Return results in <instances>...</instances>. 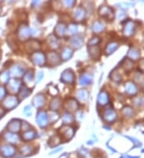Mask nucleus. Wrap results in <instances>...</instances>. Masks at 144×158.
Returning <instances> with one entry per match:
<instances>
[{
  "mask_svg": "<svg viewBox=\"0 0 144 158\" xmlns=\"http://www.w3.org/2000/svg\"><path fill=\"white\" fill-rule=\"evenodd\" d=\"M134 28H135L134 22L133 21H128L126 22V24L124 25L123 29V34L126 37L131 36L134 32Z\"/></svg>",
  "mask_w": 144,
  "mask_h": 158,
  "instance_id": "nucleus-11",
  "label": "nucleus"
},
{
  "mask_svg": "<svg viewBox=\"0 0 144 158\" xmlns=\"http://www.w3.org/2000/svg\"><path fill=\"white\" fill-rule=\"evenodd\" d=\"M59 133L63 135V137L66 140H71L74 137L75 134V130L73 127L69 126H64L59 130Z\"/></svg>",
  "mask_w": 144,
  "mask_h": 158,
  "instance_id": "nucleus-9",
  "label": "nucleus"
},
{
  "mask_svg": "<svg viewBox=\"0 0 144 158\" xmlns=\"http://www.w3.org/2000/svg\"><path fill=\"white\" fill-rule=\"evenodd\" d=\"M99 13L102 17L107 18L108 20H112L115 17V14H114V10H112L110 6L103 5L99 10Z\"/></svg>",
  "mask_w": 144,
  "mask_h": 158,
  "instance_id": "nucleus-3",
  "label": "nucleus"
},
{
  "mask_svg": "<svg viewBox=\"0 0 144 158\" xmlns=\"http://www.w3.org/2000/svg\"><path fill=\"white\" fill-rule=\"evenodd\" d=\"M109 99V94H108L107 92L104 91V90L100 92L99 93V95H98V103L100 105H105L107 104H108Z\"/></svg>",
  "mask_w": 144,
  "mask_h": 158,
  "instance_id": "nucleus-16",
  "label": "nucleus"
},
{
  "mask_svg": "<svg viewBox=\"0 0 144 158\" xmlns=\"http://www.w3.org/2000/svg\"><path fill=\"white\" fill-rule=\"evenodd\" d=\"M88 53L90 56L93 59H97L100 56V49L98 46H94V47H88Z\"/></svg>",
  "mask_w": 144,
  "mask_h": 158,
  "instance_id": "nucleus-26",
  "label": "nucleus"
},
{
  "mask_svg": "<svg viewBox=\"0 0 144 158\" xmlns=\"http://www.w3.org/2000/svg\"><path fill=\"white\" fill-rule=\"evenodd\" d=\"M88 92L86 89H79V91L76 93V97L79 101H86L88 98Z\"/></svg>",
  "mask_w": 144,
  "mask_h": 158,
  "instance_id": "nucleus-33",
  "label": "nucleus"
},
{
  "mask_svg": "<svg viewBox=\"0 0 144 158\" xmlns=\"http://www.w3.org/2000/svg\"><path fill=\"white\" fill-rule=\"evenodd\" d=\"M133 103L136 106H142L144 104V99L142 97H135L133 99Z\"/></svg>",
  "mask_w": 144,
  "mask_h": 158,
  "instance_id": "nucleus-47",
  "label": "nucleus"
},
{
  "mask_svg": "<svg viewBox=\"0 0 144 158\" xmlns=\"http://www.w3.org/2000/svg\"><path fill=\"white\" fill-rule=\"evenodd\" d=\"M138 69L142 72H144V58L141 59L138 63Z\"/></svg>",
  "mask_w": 144,
  "mask_h": 158,
  "instance_id": "nucleus-54",
  "label": "nucleus"
},
{
  "mask_svg": "<svg viewBox=\"0 0 144 158\" xmlns=\"http://www.w3.org/2000/svg\"><path fill=\"white\" fill-rule=\"evenodd\" d=\"M127 56L130 60H137L140 57V51L137 47H131L128 51Z\"/></svg>",
  "mask_w": 144,
  "mask_h": 158,
  "instance_id": "nucleus-25",
  "label": "nucleus"
},
{
  "mask_svg": "<svg viewBox=\"0 0 144 158\" xmlns=\"http://www.w3.org/2000/svg\"><path fill=\"white\" fill-rule=\"evenodd\" d=\"M41 47V44L39 41L36 40H31L28 41L26 43V50L30 53L37 52L38 50H39Z\"/></svg>",
  "mask_w": 144,
  "mask_h": 158,
  "instance_id": "nucleus-12",
  "label": "nucleus"
},
{
  "mask_svg": "<svg viewBox=\"0 0 144 158\" xmlns=\"http://www.w3.org/2000/svg\"><path fill=\"white\" fill-rule=\"evenodd\" d=\"M62 3L66 8H71L75 4V1H74V0H65Z\"/></svg>",
  "mask_w": 144,
  "mask_h": 158,
  "instance_id": "nucleus-48",
  "label": "nucleus"
},
{
  "mask_svg": "<svg viewBox=\"0 0 144 158\" xmlns=\"http://www.w3.org/2000/svg\"><path fill=\"white\" fill-rule=\"evenodd\" d=\"M134 80H135L138 83H139V85L142 86L144 89V77L142 74H140L139 73H136L134 74Z\"/></svg>",
  "mask_w": 144,
  "mask_h": 158,
  "instance_id": "nucleus-42",
  "label": "nucleus"
},
{
  "mask_svg": "<svg viewBox=\"0 0 144 158\" xmlns=\"http://www.w3.org/2000/svg\"><path fill=\"white\" fill-rule=\"evenodd\" d=\"M33 148L31 147V145H25L22 146L21 147V152H22V154H23V155H28V154H30L31 152V151H32Z\"/></svg>",
  "mask_w": 144,
  "mask_h": 158,
  "instance_id": "nucleus-44",
  "label": "nucleus"
},
{
  "mask_svg": "<svg viewBox=\"0 0 144 158\" xmlns=\"http://www.w3.org/2000/svg\"><path fill=\"white\" fill-rule=\"evenodd\" d=\"M31 35V29L26 24H21L18 26V31H17V35L19 40L21 41H26L30 38Z\"/></svg>",
  "mask_w": 144,
  "mask_h": 158,
  "instance_id": "nucleus-1",
  "label": "nucleus"
},
{
  "mask_svg": "<svg viewBox=\"0 0 144 158\" xmlns=\"http://www.w3.org/2000/svg\"><path fill=\"white\" fill-rule=\"evenodd\" d=\"M3 114H4V110H2V109H0V118H2Z\"/></svg>",
  "mask_w": 144,
  "mask_h": 158,
  "instance_id": "nucleus-60",
  "label": "nucleus"
},
{
  "mask_svg": "<svg viewBox=\"0 0 144 158\" xmlns=\"http://www.w3.org/2000/svg\"><path fill=\"white\" fill-rule=\"evenodd\" d=\"M86 17V10L83 7H78L74 11V18L78 22L83 21Z\"/></svg>",
  "mask_w": 144,
  "mask_h": 158,
  "instance_id": "nucleus-18",
  "label": "nucleus"
},
{
  "mask_svg": "<svg viewBox=\"0 0 144 158\" xmlns=\"http://www.w3.org/2000/svg\"><path fill=\"white\" fill-rule=\"evenodd\" d=\"M122 66L124 69L126 70L130 71L131 70L132 68L134 67V62H133L132 60H130V59L126 58V59H124L123 62Z\"/></svg>",
  "mask_w": 144,
  "mask_h": 158,
  "instance_id": "nucleus-36",
  "label": "nucleus"
},
{
  "mask_svg": "<svg viewBox=\"0 0 144 158\" xmlns=\"http://www.w3.org/2000/svg\"><path fill=\"white\" fill-rule=\"evenodd\" d=\"M79 31V27H78V25L75 24V23H71L68 26V33L71 34V35H74V34H76Z\"/></svg>",
  "mask_w": 144,
  "mask_h": 158,
  "instance_id": "nucleus-45",
  "label": "nucleus"
},
{
  "mask_svg": "<svg viewBox=\"0 0 144 158\" xmlns=\"http://www.w3.org/2000/svg\"><path fill=\"white\" fill-rule=\"evenodd\" d=\"M76 118H77L79 121H81V120L83 119V113L80 111L78 112L77 114H76Z\"/></svg>",
  "mask_w": 144,
  "mask_h": 158,
  "instance_id": "nucleus-56",
  "label": "nucleus"
},
{
  "mask_svg": "<svg viewBox=\"0 0 144 158\" xmlns=\"http://www.w3.org/2000/svg\"><path fill=\"white\" fill-rule=\"evenodd\" d=\"M21 86V81L19 79L14 78L11 81H10L8 84V89L11 93H18Z\"/></svg>",
  "mask_w": 144,
  "mask_h": 158,
  "instance_id": "nucleus-13",
  "label": "nucleus"
},
{
  "mask_svg": "<svg viewBox=\"0 0 144 158\" xmlns=\"http://www.w3.org/2000/svg\"><path fill=\"white\" fill-rule=\"evenodd\" d=\"M36 122L40 127H46L48 124V116L43 110L38 112L36 115Z\"/></svg>",
  "mask_w": 144,
  "mask_h": 158,
  "instance_id": "nucleus-7",
  "label": "nucleus"
},
{
  "mask_svg": "<svg viewBox=\"0 0 144 158\" xmlns=\"http://www.w3.org/2000/svg\"><path fill=\"white\" fill-rule=\"evenodd\" d=\"M43 76H44V73H43V72H42V71L39 72V73H38V78H37V80H36L37 82H39V81H40L41 80L43 79Z\"/></svg>",
  "mask_w": 144,
  "mask_h": 158,
  "instance_id": "nucleus-55",
  "label": "nucleus"
},
{
  "mask_svg": "<svg viewBox=\"0 0 144 158\" xmlns=\"http://www.w3.org/2000/svg\"><path fill=\"white\" fill-rule=\"evenodd\" d=\"M18 104V100L14 96H10L7 97L2 102V106L6 110H12Z\"/></svg>",
  "mask_w": 144,
  "mask_h": 158,
  "instance_id": "nucleus-5",
  "label": "nucleus"
},
{
  "mask_svg": "<svg viewBox=\"0 0 144 158\" xmlns=\"http://www.w3.org/2000/svg\"><path fill=\"white\" fill-rule=\"evenodd\" d=\"M79 153L81 154L82 156H84V157H85V156H88V150L87 149H85V148H82L81 149L79 150Z\"/></svg>",
  "mask_w": 144,
  "mask_h": 158,
  "instance_id": "nucleus-51",
  "label": "nucleus"
},
{
  "mask_svg": "<svg viewBox=\"0 0 144 158\" xmlns=\"http://www.w3.org/2000/svg\"><path fill=\"white\" fill-rule=\"evenodd\" d=\"M120 158H139V157H138V156H128V155H126V154H124V155H123Z\"/></svg>",
  "mask_w": 144,
  "mask_h": 158,
  "instance_id": "nucleus-57",
  "label": "nucleus"
},
{
  "mask_svg": "<svg viewBox=\"0 0 144 158\" xmlns=\"http://www.w3.org/2000/svg\"><path fill=\"white\" fill-rule=\"evenodd\" d=\"M30 128H31V126H30L27 122H22V129H23L25 131H28V130H30Z\"/></svg>",
  "mask_w": 144,
  "mask_h": 158,
  "instance_id": "nucleus-53",
  "label": "nucleus"
},
{
  "mask_svg": "<svg viewBox=\"0 0 144 158\" xmlns=\"http://www.w3.org/2000/svg\"><path fill=\"white\" fill-rule=\"evenodd\" d=\"M61 150H62V148H61V147H60V148H58V149H55V150H54V151H52V152H51L50 154H51V155H53V154L56 153V152H59V151H61Z\"/></svg>",
  "mask_w": 144,
  "mask_h": 158,
  "instance_id": "nucleus-58",
  "label": "nucleus"
},
{
  "mask_svg": "<svg viewBox=\"0 0 144 158\" xmlns=\"http://www.w3.org/2000/svg\"><path fill=\"white\" fill-rule=\"evenodd\" d=\"M47 43L49 47L52 49H57L59 47V41L55 35H49L47 38Z\"/></svg>",
  "mask_w": 144,
  "mask_h": 158,
  "instance_id": "nucleus-22",
  "label": "nucleus"
},
{
  "mask_svg": "<svg viewBox=\"0 0 144 158\" xmlns=\"http://www.w3.org/2000/svg\"><path fill=\"white\" fill-rule=\"evenodd\" d=\"M31 61L36 66H43L46 62V57L43 53L35 52L31 55Z\"/></svg>",
  "mask_w": 144,
  "mask_h": 158,
  "instance_id": "nucleus-6",
  "label": "nucleus"
},
{
  "mask_svg": "<svg viewBox=\"0 0 144 158\" xmlns=\"http://www.w3.org/2000/svg\"><path fill=\"white\" fill-rule=\"evenodd\" d=\"M8 130L11 133H17L21 129V122L19 120L14 119L12 121H10V123L7 126Z\"/></svg>",
  "mask_w": 144,
  "mask_h": 158,
  "instance_id": "nucleus-17",
  "label": "nucleus"
},
{
  "mask_svg": "<svg viewBox=\"0 0 144 158\" xmlns=\"http://www.w3.org/2000/svg\"><path fill=\"white\" fill-rule=\"evenodd\" d=\"M61 80L64 83H73L75 81V73L71 70H66L63 71V73H62Z\"/></svg>",
  "mask_w": 144,
  "mask_h": 158,
  "instance_id": "nucleus-10",
  "label": "nucleus"
},
{
  "mask_svg": "<svg viewBox=\"0 0 144 158\" xmlns=\"http://www.w3.org/2000/svg\"><path fill=\"white\" fill-rule=\"evenodd\" d=\"M110 77H111L112 81H115V82H119L122 80V76L119 73V71H117L116 70L112 71L111 73L110 74Z\"/></svg>",
  "mask_w": 144,
  "mask_h": 158,
  "instance_id": "nucleus-37",
  "label": "nucleus"
},
{
  "mask_svg": "<svg viewBox=\"0 0 144 158\" xmlns=\"http://www.w3.org/2000/svg\"><path fill=\"white\" fill-rule=\"evenodd\" d=\"M5 94H6V89L2 86H0V100L3 98Z\"/></svg>",
  "mask_w": 144,
  "mask_h": 158,
  "instance_id": "nucleus-52",
  "label": "nucleus"
},
{
  "mask_svg": "<svg viewBox=\"0 0 144 158\" xmlns=\"http://www.w3.org/2000/svg\"><path fill=\"white\" fill-rule=\"evenodd\" d=\"M23 114H24L26 116H27V117L31 115L32 112H31V105H26V107H24V109H23Z\"/></svg>",
  "mask_w": 144,
  "mask_h": 158,
  "instance_id": "nucleus-49",
  "label": "nucleus"
},
{
  "mask_svg": "<svg viewBox=\"0 0 144 158\" xmlns=\"http://www.w3.org/2000/svg\"><path fill=\"white\" fill-rule=\"evenodd\" d=\"M61 143V139L59 137V136H53L51 137L50 139H49V142H48V145L51 148H54L55 146H57L58 145H59Z\"/></svg>",
  "mask_w": 144,
  "mask_h": 158,
  "instance_id": "nucleus-35",
  "label": "nucleus"
},
{
  "mask_svg": "<svg viewBox=\"0 0 144 158\" xmlns=\"http://www.w3.org/2000/svg\"><path fill=\"white\" fill-rule=\"evenodd\" d=\"M26 66L20 64H15L10 68V76L12 77H19L24 74Z\"/></svg>",
  "mask_w": 144,
  "mask_h": 158,
  "instance_id": "nucleus-2",
  "label": "nucleus"
},
{
  "mask_svg": "<svg viewBox=\"0 0 144 158\" xmlns=\"http://www.w3.org/2000/svg\"><path fill=\"white\" fill-rule=\"evenodd\" d=\"M0 12H1V7H0Z\"/></svg>",
  "mask_w": 144,
  "mask_h": 158,
  "instance_id": "nucleus-61",
  "label": "nucleus"
},
{
  "mask_svg": "<svg viewBox=\"0 0 144 158\" xmlns=\"http://www.w3.org/2000/svg\"><path fill=\"white\" fill-rule=\"evenodd\" d=\"M125 89H126V93L128 95L133 96L135 95L136 93H138V88L136 86L135 84L133 81H127L125 84Z\"/></svg>",
  "mask_w": 144,
  "mask_h": 158,
  "instance_id": "nucleus-15",
  "label": "nucleus"
},
{
  "mask_svg": "<svg viewBox=\"0 0 144 158\" xmlns=\"http://www.w3.org/2000/svg\"><path fill=\"white\" fill-rule=\"evenodd\" d=\"M33 78H34V72L32 70L27 71L24 74V77H23V80H24L25 83L26 84L31 82Z\"/></svg>",
  "mask_w": 144,
  "mask_h": 158,
  "instance_id": "nucleus-39",
  "label": "nucleus"
},
{
  "mask_svg": "<svg viewBox=\"0 0 144 158\" xmlns=\"http://www.w3.org/2000/svg\"><path fill=\"white\" fill-rule=\"evenodd\" d=\"M122 114L124 117L130 118L134 115V112L130 106H125L122 109Z\"/></svg>",
  "mask_w": 144,
  "mask_h": 158,
  "instance_id": "nucleus-34",
  "label": "nucleus"
},
{
  "mask_svg": "<svg viewBox=\"0 0 144 158\" xmlns=\"http://www.w3.org/2000/svg\"><path fill=\"white\" fill-rule=\"evenodd\" d=\"M9 73L7 71H3L0 73V83L6 84L9 80Z\"/></svg>",
  "mask_w": 144,
  "mask_h": 158,
  "instance_id": "nucleus-40",
  "label": "nucleus"
},
{
  "mask_svg": "<svg viewBox=\"0 0 144 158\" xmlns=\"http://www.w3.org/2000/svg\"><path fill=\"white\" fill-rule=\"evenodd\" d=\"M40 3V1H33L32 2V5H36V6H39Z\"/></svg>",
  "mask_w": 144,
  "mask_h": 158,
  "instance_id": "nucleus-59",
  "label": "nucleus"
},
{
  "mask_svg": "<svg viewBox=\"0 0 144 158\" xmlns=\"http://www.w3.org/2000/svg\"><path fill=\"white\" fill-rule=\"evenodd\" d=\"M119 45L118 43H116V42L109 43L107 45V47H106V54L107 55H111V54H113V53L119 48Z\"/></svg>",
  "mask_w": 144,
  "mask_h": 158,
  "instance_id": "nucleus-27",
  "label": "nucleus"
},
{
  "mask_svg": "<svg viewBox=\"0 0 144 158\" xmlns=\"http://www.w3.org/2000/svg\"><path fill=\"white\" fill-rule=\"evenodd\" d=\"M47 59H48V63L51 66H57L61 62V58H59V55L56 52L49 53Z\"/></svg>",
  "mask_w": 144,
  "mask_h": 158,
  "instance_id": "nucleus-14",
  "label": "nucleus"
},
{
  "mask_svg": "<svg viewBox=\"0 0 144 158\" xmlns=\"http://www.w3.org/2000/svg\"><path fill=\"white\" fill-rule=\"evenodd\" d=\"M103 118L105 122H108V123L114 122L117 118V114H116L115 110L111 109V108L106 109L103 113Z\"/></svg>",
  "mask_w": 144,
  "mask_h": 158,
  "instance_id": "nucleus-4",
  "label": "nucleus"
},
{
  "mask_svg": "<svg viewBox=\"0 0 144 158\" xmlns=\"http://www.w3.org/2000/svg\"><path fill=\"white\" fill-rule=\"evenodd\" d=\"M128 139H130V140L133 141V142L134 143V147H138V146H140L141 145V143H140V141L138 140H137V139H135V138H133V137H127Z\"/></svg>",
  "mask_w": 144,
  "mask_h": 158,
  "instance_id": "nucleus-50",
  "label": "nucleus"
},
{
  "mask_svg": "<svg viewBox=\"0 0 144 158\" xmlns=\"http://www.w3.org/2000/svg\"><path fill=\"white\" fill-rule=\"evenodd\" d=\"M5 138H6V140L7 141L10 142V143H12V144H14V143H16L17 141H19V137H18V134L11 133V132L6 133L5 134Z\"/></svg>",
  "mask_w": 144,
  "mask_h": 158,
  "instance_id": "nucleus-30",
  "label": "nucleus"
},
{
  "mask_svg": "<svg viewBox=\"0 0 144 158\" xmlns=\"http://www.w3.org/2000/svg\"><path fill=\"white\" fill-rule=\"evenodd\" d=\"M100 42V39L99 37L95 36L91 39H90L88 42V47H94V46H97V44Z\"/></svg>",
  "mask_w": 144,
  "mask_h": 158,
  "instance_id": "nucleus-46",
  "label": "nucleus"
},
{
  "mask_svg": "<svg viewBox=\"0 0 144 158\" xmlns=\"http://www.w3.org/2000/svg\"><path fill=\"white\" fill-rule=\"evenodd\" d=\"M73 122V117L69 113H65L63 114V122L64 124H70Z\"/></svg>",
  "mask_w": 144,
  "mask_h": 158,
  "instance_id": "nucleus-43",
  "label": "nucleus"
},
{
  "mask_svg": "<svg viewBox=\"0 0 144 158\" xmlns=\"http://www.w3.org/2000/svg\"><path fill=\"white\" fill-rule=\"evenodd\" d=\"M15 149L10 145H4L0 147V153L5 157H10L15 154Z\"/></svg>",
  "mask_w": 144,
  "mask_h": 158,
  "instance_id": "nucleus-8",
  "label": "nucleus"
},
{
  "mask_svg": "<svg viewBox=\"0 0 144 158\" xmlns=\"http://www.w3.org/2000/svg\"><path fill=\"white\" fill-rule=\"evenodd\" d=\"M45 101H46V99H45V97L43 95V94H37L34 98H33V105L36 108H40L42 106H43L45 104Z\"/></svg>",
  "mask_w": 144,
  "mask_h": 158,
  "instance_id": "nucleus-20",
  "label": "nucleus"
},
{
  "mask_svg": "<svg viewBox=\"0 0 144 158\" xmlns=\"http://www.w3.org/2000/svg\"><path fill=\"white\" fill-rule=\"evenodd\" d=\"M71 47L75 49H79L83 45V39L80 35H77L71 39Z\"/></svg>",
  "mask_w": 144,
  "mask_h": 158,
  "instance_id": "nucleus-19",
  "label": "nucleus"
},
{
  "mask_svg": "<svg viewBox=\"0 0 144 158\" xmlns=\"http://www.w3.org/2000/svg\"><path fill=\"white\" fill-rule=\"evenodd\" d=\"M60 105H61V100H60V98H59V97H54L51 100L49 107H50V110L51 111H56V110H59Z\"/></svg>",
  "mask_w": 144,
  "mask_h": 158,
  "instance_id": "nucleus-28",
  "label": "nucleus"
},
{
  "mask_svg": "<svg viewBox=\"0 0 144 158\" xmlns=\"http://www.w3.org/2000/svg\"><path fill=\"white\" fill-rule=\"evenodd\" d=\"M66 30H67L66 25L64 23H63V22H59L55 28V35L59 37L64 36L66 34Z\"/></svg>",
  "mask_w": 144,
  "mask_h": 158,
  "instance_id": "nucleus-24",
  "label": "nucleus"
},
{
  "mask_svg": "<svg viewBox=\"0 0 144 158\" xmlns=\"http://www.w3.org/2000/svg\"><path fill=\"white\" fill-rule=\"evenodd\" d=\"M105 29V26L102 22L100 21H95L93 22L92 24V31L95 33H100L103 32Z\"/></svg>",
  "mask_w": 144,
  "mask_h": 158,
  "instance_id": "nucleus-32",
  "label": "nucleus"
},
{
  "mask_svg": "<svg viewBox=\"0 0 144 158\" xmlns=\"http://www.w3.org/2000/svg\"><path fill=\"white\" fill-rule=\"evenodd\" d=\"M92 79H93V77L89 73H83L79 77V83L81 85H89L90 83H91Z\"/></svg>",
  "mask_w": 144,
  "mask_h": 158,
  "instance_id": "nucleus-23",
  "label": "nucleus"
},
{
  "mask_svg": "<svg viewBox=\"0 0 144 158\" xmlns=\"http://www.w3.org/2000/svg\"><path fill=\"white\" fill-rule=\"evenodd\" d=\"M48 118H49V121H50L51 123H55V122H57V121L59 120V114H57L56 112L51 111V112H50V114H49Z\"/></svg>",
  "mask_w": 144,
  "mask_h": 158,
  "instance_id": "nucleus-41",
  "label": "nucleus"
},
{
  "mask_svg": "<svg viewBox=\"0 0 144 158\" xmlns=\"http://www.w3.org/2000/svg\"><path fill=\"white\" fill-rule=\"evenodd\" d=\"M37 137V133L34 130H30L28 131H26L22 134V138L23 140L27 141H31L35 139Z\"/></svg>",
  "mask_w": 144,
  "mask_h": 158,
  "instance_id": "nucleus-29",
  "label": "nucleus"
},
{
  "mask_svg": "<svg viewBox=\"0 0 144 158\" xmlns=\"http://www.w3.org/2000/svg\"><path fill=\"white\" fill-rule=\"evenodd\" d=\"M65 108L67 110L70 111H75L78 110L79 108V104H78L77 101L74 98H70L69 100H67L65 103Z\"/></svg>",
  "mask_w": 144,
  "mask_h": 158,
  "instance_id": "nucleus-21",
  "label": "nucleus"
},
{
  "mask_svg": "<svg viewBox=\"0 0 144 158\" xmlns=\"http://www.w3.org/2000/svg\"><path fill=\"white\" fill-rule=\"evenodd\" d=\"M72 55H73V51H72L70 47H65V48L62 51L61 57L63 61H67V60H69V59L72 57Z\"/></svg>",
  "mask_w": 144,
  "mask_h": 158,
  "instance_id": "nucleus-31",
  "label": "nucleus"
},
{
  "mask_svg": "<svg viewBox=\"0 0 144 158\" xmlns=\"http://www.w3.org/2000/svg\"><path fill=\"white\" fill-rule=\"evenodd\" d=\"M31 93V89H27V88L24 86V87H22V89H21L18 97H19V98H20L21 100H22V99H24V98H26V97H28Z\"/></svg>",
  "mask_w": 144,
  "mask_h": 158,
  "instance_id": "nucleus-38",
  "label": "nucleus"
}]
</instances>
